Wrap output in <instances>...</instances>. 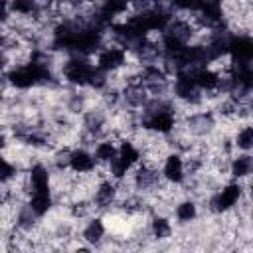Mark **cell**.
Masks as SVG:
<instances>
[{
  "mask_svg": "<svg viewBox=\"0 0 253 253\" xmlns=\"http://www.w3.org/2000/svg\"><path fill=\"white\" fill-rule=\"evenodd\" d=\"M93 166H95V158H93L91 150L81 148V146L71 150L69 168H73L75 172H87V170H93Z\"/></svg>",
  "mask_w": 253,
  "mask_h": 253,
  "instance_id": "1",
  "label": "cell"
}]
</instances>
